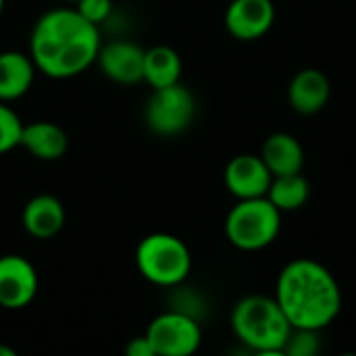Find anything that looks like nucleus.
<instances>
[{"mask_svg": "<svg viewBox=\"0 0 356 356\" xmlns=\"http://www.w3.org/2000/svg\"><path fill=\"white\" fill-rule=\"evenodd\" d=\"M65 219V207L52 194H38L23 209V227L29 236L38 240L54 238L63 229Z\"/></svg>", "mask_w": 356, "mask_h": 356, "instance_id": "obj_13", "label": "nucleus"}, {"mask_svg": "<svg viewBox=\"0 0 356 356\" xmlns=\"http://www.w3.org/2000/svg\"><path fill=\"white\" fill-rule=\"evenodd\" d=\"M75 10L96 27L106 23L113 15V0H77Z\"/></svg>", "mask_w": 356, "mask_h": 356, "instance_id": "obj_21", "label": "nucleus"}, {"mask_svg": "<svg viewBox=\"0 0 356 356\" xmlns=\"http://www.w3.org/2000/svg\"><path fill=\"white\" fill-rule=\"evenodd\" d=\"M125 355L127 356H154V350L148 342L146 336H138V338H131L125 346Z\"/></svg>", "mask_w": 356, "mask_h": 356, "instance_id": "obj_22", "label": "nucleus"}, {"mask_svg": "<svg viewBox=\"0 0 356 356\" xmlns=\"http://www.w3.org/2000/svg\"><path fill=\"white\" fill-rule=\"evenodd\" d=\"M100 44V27L86 21L75 6L52 8L33 25L29 56L44 75L67 79L96 63Z\"/></svg>", "mask_w": 356, "mask_h": 356, "instance_id": "obj_1", "label": "nucleus"}, {"mask_svg": "<svg viewBox=\"0 0 356 356\" xmlns=\"http://www.w3.org/2000/svg\"><path fill=\"white\" fill-rule=\"evenodd\" d=\"M65 2H73V4H75V2H77V0H65Z\"/></svg>", "mask_w": 356, "mask_h": 356, "instance_id": "obj_25", "label": "nucleus"}, {"mask_svg": "<svg viewBox=\"0 0 356 356\" xmlns=\"http://www.w3.org/2000/svg\"><path fill=\"white\" fill-rule=\"evenodd\" d=\"M332 96V83L327 75L319 69H302L298 71L288 86L290 106L300 115H315L325 108Z\"/></svg>", "mask_w": 356, "mask_h": 356, "instance_id": "obj_12", "label": "nucleus"}, {"mask_svg": "<svg viewBox=\"0 0 356 356\" xmlns=\"http://www.w3.org/2000/svg\"><path fill=\"white\" fill-rule=\"evenodd\" d=\"M321 332L307 327H292L282 355L286 356H315L321 350Z\"/></svg>", "mask_w": 356, "mask_h": 356, "instance_id": "obj_19", "label": "nucleus"}, {"mask_svg": "<svg viewBox=\"0 0 356 356\" xmlns=\"http://www.w3.org/2000/svg\"><path fill=\"white\" fill-rule=\"evenodd\" d=\"M181 77V56L167 44H156L144 52V81L156 90L177 83Z\"/></svg>", "mask_w": 356, "mask_h": 356, "instance_id": "obj_17", "label": "nucleus"}, {"mask_svg": "<svg viewBox=\"0 0 356 356\" xmlns=\"http://www.w3.org/2000/svg\"><path fill=\"white\" fill-rule=\"evenodd\" d=\"M136 265L142 277L150 284L177 288L190 275L192 254L181 238L156 232L140 240L136 248Z\"/></svg>", "mask_w": 356, "mask_h": 356, "instance_id": "obj_4", "label": "nucleus"}, {"mask_svg": "<svg viewBox=\"0 0 356 356\" xmlns=\"http://www.w3.org/2000/svg\"><path fill=\"white\" fill-rule=\"evenodd\" d=\"M275 23L273 0H232L225 10L227 31L242 42L263 38Z\"/></svg>", "mask_w": 356, "mask_h": 356, "instance_id": "obj_10", "label": "nucleus"}, {"mask_svg": "<svg viewBox=\"0 0 356 356\" xmlns=\"http://www.w3.org/2000/svg\"><path fill=\"white\" fill-rule=\"evenodd\" d=\"M0 356H17V353L13 348L4 346V344H0Z\"/></svg>", "mask_w": 356, "mask_h": 356, "instance_id": "obj_23", "label": "nucleus"}, {"mask_svg": "<svg viewBox=\"0 0 356 356\" xmlns=\"http://www.w3.org/2000/svg\"><path fill=\"white\" fill-rule=\"evenodd\" d=\"M196 115V98L184 83L156 88L144 104V121L150 131L163 138L179 136Z\"/></svg>", "mask_w": 356, "mask_h": 356, "instance_id": "obj_6", "label": "nucleus"}, {"mask_svg": "<svg viewBox=\"0 0 356 356\" xmlns=\"http://www.w3.org/2000/svg\"><path fill=\"white\" fill-rule=\"evenodd\" d=\"M144 48L131 40L115 38L100 44L96 63L104 77L115 83L131 86L144 81Z\"/></svg>", "mask_w": 356, "mask_h": 356, "instance_id": "obj_8", "label": "nucleus"}, {"mask_svg": "<svg viewBox=\"0 0 356 356\" xmlns=\"http://www.w3.org/2000/svg\"><path fill=\"white\" fill-rule=\"evenodd\" d=\"M282 229V211L267 198H246L227 213L225 236L240 250H263Z\"/></svg>", "mask_w": 356, "mask_h": 356, "instance_id": "obj_5", "label": "nucleus"}, {"mask_svg": "<svg viewBox=\"0 0 356 356\" xmlns=\"http://www.w3.org/2000/svg\"><path fill=\"white\" fill-rule=\"evenodd\" d=\"M35 71L29 54L17 50L0 52V100L10 102L25 96L33 83Z\"/></svg>", "mask_w": 356, "mask_h": 356, "instance_id": "obj_15", "label": "nucleus"}, {"mask_svg": "<svg viewBox=\"0 0 356 356\" xmlns=\"http://www.w3.org/2000/svg\"><path fill=\"white\" fill-rule=\"evenodd\" d=\"M267 198L282 211H298L307 204L311 198V184L300 173H288V175H275L271 179V186L267 190Z\"/></svg>", "mask_w": 356, "mask_h": 356, "instance_id": "obj_18", "label": "nucleus"}, {"mask_svg": "<svg viewBox=\"0 0 356 356\" xmlns=\"http://www.w3.org/2000/svg\"><path fill=\"white\" fill-rule=\"evenodd\" d=\"M21 131H23L21 117L6 102L0 100V154L10 152L13 148L19 146Z\"/></svg>", "mask_w": 356, "mask_h": 356, "instance_id": "obj_20", "label": "nucleus"}, {"mask_svg": "<svg viewBox=\"0 0 356 356\" xmlns=\"http://www.w3.org/2000/svg\"><path fill=\"white\" fill-rule=\"evenodd\" d=\"M19 146L40 161H58L69 148V136L52 121H35L23 125Z\"/></svg>", "mask_w": 356, "mask_h": 356, "instance_id": "obj_14", "label": "nucleus"}, {"mask_svg": "<svg viewBox=\"0 0 356 356\" xmlns=\"http://www.w3.org/2000/svg\"><path fill=\"white\" fill-rule=\"evenodd\" d=\"M261 159L269 167L271 175H288V173H300L305 167V150L298 138L286 131L271 134L261 150Z\"/></svg>", "mask_w": 356, "mask_h": 356, "instance_id": "obj_16", "label": "nucleus"}, {"mask_svg": "<svg viewBox=\"0 0 356 356\" xmlns=\"http://www.w3.org/2000/svg\"><path fill=\"white\" fill-rule=\"evenodd\" d=\"M275 300L292 327L323 332L342 311V290L334 273L313 261H290L275 286Z\"/></svg>", "mask_w": 356, "mask_h": 356, "instance_id": "obj_2", "label": "nucleus"}, {"mask_svg": "<svg viewBox=\"0 0 356 356\" xmlns=\"http://www.w3.org/2000/svg\"><path fill=\"white\" fill-rule=\"evenodd\" d=\"M2 13H4V0H0V17H2Z\"/></svg>", "mask_w": 356, "mask_h": 356, "instance_id": "obj_24", "label": "nucleus"}, {"mask_svg": "<svg viewBox=\"0 0 356 356\" xmlns=\"http://www.w3.org/2000/svg\"><path fill=\"white\" fill-rule=\"evenodd\" d=\"M225 186L238 198H261L267 196L271 186V171L261 154H238L225 167Z\"/></svg>", "mask_w": 356, "mask_h": 356, "instance_id": "obj_11", "label": "nucleus"}, {"mask_svg": "<svg viewBox=\"0 0 356 356\" xmlns=\"http://www.w3.org/2000/svg\"><path fill=\"white\" fill-rule=\"evenodd\" d=\"M38 271L21 254L0 257V307L17 311L38 294Z\"/></svg>", "mask_w": 356, "mask_h": 356, "instance_id": "obj_9", "label": "nucleus"}, {"mask_svg": "<svg viewBox=\"0 0 356 356\" xmlns=\"http://www.w3.org/2000/svg\"><path fill=\"white\" fill-rule=\"evenodd\" d=\"M144 336L148 338L154 356H190L202 342L198 319L175 309L154 317Z\"/></svg>", "mask_w": 356, "mask_h": 356, "instance_id": "obj_7", "label": "nucleus"}, {"mask_svg": "<svg viewBox=\"0 0 356 356\" xmlns=\"http://www.w3.org/2000/svg\"><path fill=\"white\" fill-rule=\"evenodd\" d=\"M236 338L261 355H282L292 325L275 296L252 294L242 298L232 313Z\"/></svg>", "mask_w": 356, "mask_h": 356, "instance_id": "obj_3", "label": "nucleus"}]
</instances>
